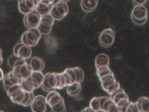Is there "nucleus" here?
I'll return each instance as SVG.
<instances>
[{
  "label": "nucleus",
  "mask_w": 149,
  "mask_h": 112,
  "mask_svg": "<svg viewBox=\"0 0 149 112\" xmlns=\"http://www.w3.org/2000/svg\"><path fill=\"white\" fill-rule=\"evenodd\" d=\"M89 107L95 112L98 111V110H100V106L99 97H93L90 100Z\"/></svg>",
  "instance_id": "nucleus-29"
},
{
  "label": "nucleus",
  "mask_w": 149,
  "mask_h": 112,
  "mask_svg": "<svg viewBox=\"0 0 149 112\" xmlns=\"http://www.w3.org/2000/svg\"><path fill=\"white\" fill-rule=\"evenodd\" d=\"M0 112H4V111H2V110H0Z\"/></svg>",
  "instance_id": "nucleus-40"
},
{
  "label": "nucleus",
  "mask_w": 149,
  "mask_h": 112,
  "mask_svg": "<svg viewBox=\"0 0 149 112\" xmlns=\"http://www.w3.org/2000/svg\"><path fill=\"white\" fill-rule=\"evenodd\" d=\"M21 81V79L15 72L10 71L6 75H4L2 79L3 86L5 90H6L12 86L20 84Z\"/></svg>",
  "instance_id": "nucleus-13"
},
{
  "label": "nucleus",
  "mask_w": 149,
  "mask_h": 112,
  "mask_svg": "<svg viewBox=\"0 0 149 112\" xmlns=\"http://www.w3.org/2000/svg\"><path fill=\"white\" fill-rule=\"evenodd\" d=\"M12 69L22 80L29 77L33 72L29 64L26 61L22 59H19L16 62Z\"/></svg>",
  "instance_id": "nucleus-5"
},
{
  "label": "nucleus",
  "mask_w": 149,
  "mask_h": 112,
  "mask_svg": "<svg viewBox=\"0 0 149 112\" xmlns=\"http://www.w3.org/2000/svg\"><path fill=\"white\" fill-rule=\"evenodd\" d=\"M120 88V84L119 82L116 80L114 83L110 85L106 89L105 92H107L109 95H112L113 93L117 91Z\"/></svg>",
  "instance_id": "nucleus-28"
},
{
  "label": "nucleus",
  "mask_w": 149,
  "mask_h": 112,
  "mask_svg": "<svg viewBox=\"0 0 149 112\" xmlns=\"http://www.w3.org/2000/svg\"><path fill=\"white\" fill-rule=\"evenodd\" d=\"M3 76H4L3 72V71L0 68V80H2V79H3Z\"/></svg>",
  "instance_id": "nucleus-36"
},
{
  "label": "nucleus",
  "mask_w": 149,
  "mask_h": 112,
  "mask_svg": "<svg viewBox=\"0 0 149 112\" xmlns=\"http://www.w3.org/2000/svg\"><path fill=\"white\" fill-rule=\"evenodd\" d=\"M41 16L34 10L30 13L24 15L23 23L28 29L37 28L41 19Z\"/></svg>",
  "instance_id": "nucleus-10"
},
{
  "label": "nucleus",
  "mask_w": 149,
  "mask_h": 112,
  "mask_svg": "<svg viewBox=\"0 0 149 112\" xmlns=\"http://www.w3.org/2000/svg\"><path fill=\"white\" fill-rule=\"evenodd\" d=\"M131 19L136 20H143L147 19V9L144 5L134 6L132 10Z\"/></svg>",
  "instance_id": "nucleus-17"
},
{
  "label": "nucleus",
  "mask_w": 149,
  "mask_h": 112,
  "mask_svg": "<svg viewBox=\"0 0 149 112\" xmlns=\"http://www.w3.org/2000/svg\"><path fill=\"white\" fill-rule=\"evenodd\" d=\"M54 22V19L50 14L41 16L40 23L37 29L41 34L48 35L51 33Z\"/></svg>",
  "instance_id": "nucleus-6"
},
{
  "label": "nucleus",
  "mask_w": 149,
  "mask_h": 112,
  "mask_svg": "<svg viewBox=\"0 0 149 112\" xmlns=\"http://www.w3.org/2000/svg\"><path fill=\"white\" fill-rule=\"evenodd\" d=\"M65 72H66L68 75L69 76L71 80V84L76 82V74L75 72V71L74 69V68H68L64 70ZM70 84V85H71Z\"/></svg>",
  "instance_id": "nucleus-31"
},
{
  "label": "nucleus",
  "mask_w": 149,
  "mask_h": 112,
  "mask_svg": "<svg viewBox=\"0 0 149 112\" xmlns=\"http://www.w3.org/2000/svg\"><path fill=\"white\" fill-rule=\"evenodd\" d=\"M80 112H95V111H94L90 107H86L83 110H81Z\"/></svg>",
  "instance_id": "nucleus-35"
},
{
  "label": "nucleus",
  "mask_w": 149,
  "mask_h": 112,
  "mask_svg": "<svg viewBox=\"0 0 149 112\" xmlns=\"http://www.w3.org/2000/svg\"><path fill=\"white\" fill-rule=\"evenodd\" d=\"M2 62H3V58H0V65H1Z\"/></svg>",
  "instance_id": "nucleus-38"
},
{
  "label": "nucleus",
  "mask_w": 149,
  "mask_h": 112,
  "mask_svg": "<svg viewBox=\"0 0 149 112\" xmlns=\"http://www.w3.org/2000/svg\"><path fill=\"white\" fill-rule=\"evenodd\" d=\"M136 103L140 112H149V100L147 97L141 96Z\"/></svg>",
  "instance_id": "nucleus-22"
},
{
  "label": "nucleus",
  "mask_w": 149,
  "mask_h": 112,
  "mask_svg": "<svg viewBox=\"0 0 149 112\" xmlns=\"http://www.w3.org/2000/svg\"><path fill=\"white\" fill-rule=\"evenodd\" d=\"M22 91V90L21 89L20 84L12 86L6 90V93L8 96L10 97V100L18 96Z\"/></svg>",
  "instance_id": "nucleus-23"
},
{
  "label": "nucleus",
  "mask_w": 149,
  "mask_h": 112,
  "mask_svg": "<svg viewBox=\"0 0 149 112\" xmlns=\"http://www.w3.org/2000/svg\"><path fill=\"white\" fill-rule=\"evenodd\" d=\"M112 73H113V72L112 71V70H111L109 66L101 67L96 69V74L99 79Z\"/></svg>",
  "instance_id": "nucleus-25"
},
{
  "label": "nucleus",
  "mask_w": 149,
  "mask_h": 112,
  "mask_svg": "<svg viewBox=\"0 0 149 112\" xmlns=\"http://www.w3.org/2000/svg\"><path fill=\"white\" fill-rule=\"evenodd\" d=\"M54 3V1L53 0L37 1V3L35 8V10L41 16H43L49 14L51 6Z\"/></svg>",
  "instance_id": "nucleus-15"
},
{
  "label": "nucleus",
  "mask_w": 149,
  "mask_h": 112,
  "mask_svg": "<svg viewBox=\"0 0 149 112\" xmlns=\"http://www.w3.org/2000/svg\"><path fill=\"white\" fill-rule=\"evenodd\" d=\"M47 105L45 97L42 95H37L34 97L30 107L33 112H45Z\"/></svg>",
  "instance_id": "nucleus-14"
},
{
  "label": "nucleus",
  "mask_w": 149,
  "mask_h": 112,
  "mask_svg": "<svg viewBox=\"0 0 149 112\" xmlns=\"http://www.w3.org/2000/svg\"><path fill=\"white\" fill-rule=\"evenodd\" d=\"M119 111L120 112H140V111L137 107L136 103L130 102V101L126 106L120 108Z\"/></svg>",
  "instance_id": "nucleus-24"
},
{
  "label": "nucleus",
  "mask_w": 149,
  "mask_h": 112,
  "mask_svg": "<svg viewBox=\"0 0 149 112\" xmlns=\"http://www.w3.org/2000/svg\"><path fill=\"white\" fill-rule=\"evenodd\" d=\"M98 3V1L95 0H83L80 2V5L82 10L84 12H90L93 11L96 8Z\"/></svg>",
  "instance_id": "nucleus-20"
},
{
  "label": "nucleus",
  "mask_w": 149,
  "mask_h": 112,
  "mask_svg": "<svg viewBox=\"0 0 149 112\" xmlns=\"http://www.w3.org/2000/svg\"><path fill=\"white\" fill-rule=\"evenodd\" d=\"M29 64L33 72H42L45 68L44 61L38 57H32Z\"/></svg>",
  "instance_id": "nucleus-18"
},
{
  "label": "nucleus",
  "mask_w": 149,
  "mask_h": 112,
  "mask_svg": "<svg viewBox=\"0 0 149 112\" xmlns=\"http://www.w3.org/2000/svg\"><path fill=\"white\" fill-rule=\"evenodd\" d=\"M147 1L144 0V1H137V0H134L132 1L133 4L134 5V6H140V5H144Z\"/></svg>",
  "instance_id": "nucleus-34"
},
{
  "label": "nucleus",
  "mask_w": 149,
  "mask_h": 112,
  "mask_svg": "<svg viewBox=\"0 0 149 112\" xmlns=\"http://www.w3.org/2000/svg\"><path fill=\"white\" fill-rule=\"evenodd\" d=\"M41 37L38 29H28L22 35L21 43L29 47H33L37 45Z\"/></svg>",
  "instance_id": "nucleus-4"
},
{
  "label": "nucleus",
  "mask_w": 149,
  "mask_h": 112,
  "mask_svg": "<svg viewBox=\"0 0 149 112\" xmlns=\"http://www.w3.org/2000/svg\"><path fill=\"white\" fill-rule=\"evenodd\" d=\"M44 90L49 92L57 89V77L56 72H48L44 75L41 84Z\"/></svg>",
  "instance_id": "nucleus-7"
},
{
  "label": "nucleus",
  "mask_w": 149,
  "mask_h": 112,
  "mask_svg": "<svg viewBox=\"0 0 149 112\" xmlns=\"http://www.w3.org/2000/svg\"><path fill=\"white\" fill-rule=\"evenodd\" d=\"M95 112H106V111H103V110H98V111H95Z\"/></svg>",
  "instance_id": "nucleus-39"
},
{
  "label": "nucleus",
  "mask_w": 149,
  "mask_h": 112,
  "mask_svg": "<svg viewBox=\"0 0 149 112\" xmlns=\"http://www.w3.org/2000/svg\"><path fill=\"white\" fill-rule=\"evenodd\" d=\"M67 2L65 1H58L52 4L49 14L54 20H61L68 15L69 7Z\"/></svg>",
  "instance_id": "nucleus-3"
},
{
  "label": "nucleus",
  "mask_w": 149,
  "mask_h": 112,
  "mask_svg": "<svg viewBox=\"0 0 149 112\" xmlns=\"http://www.w3.org/2000/svg\"><path fill=\"white\" fill-rule=\"evenodd\" d=\"M56 77H57V89H62L63 88L67 86L66 82L62 72L56 73Z\"/></svg>",
  "instance_id": "nucleus-27"
},
{
  "label": "nucleus",
  "mask_w": 149,
  "mask_h": 112,
  "mask_svg": "<svg viewBox=\"0 0 149 112\" xmlns=\"http://www.w3.org/2000/svg\"><path fill=\"white\" fill-rule=\"evenodd\" d=\"M2 58V51L0 48V58Z\"/></svg>",
  "instance_id": "nucleus-37"
},
{
  "label": "nucleus",
  "mask_w": 149,
  "mask_h": 112,
  "mask_svg": "<svg viewBox=\"0 0 149 112\" xmlns=\"http://www.w3.org/2000/svg\"><path fill=\"white\" fill-rule=\"evenodd\" d=\"M43 78L42 72H33L29 77L21 81L20 85L22 90L25 92H33L41 86Z\"/></svg>",
  "instance_id": "nucleus-1"
},
{
  "label": "nucleus",
  "mask_w": 149,
  "mask_h": 112,
  "mask_svg": "<svg viewBox=\"0 0 149 112\" xmlns=\"http://www.w3.org/2000/svg\"><path fill=\"white\" fill-rule=\"evenodd\" d=\"M35 96L33 92H25L24 98L20 105L27 107L31 105Z\"/></svg>",
  "instance_id": "nucleus-26"
},
{
  "label": "nucleus",
  "mask_w": 149,
  "mask_h": 112,
  "mask_svg": "<svg viewBox=\"0 0 149 112\" xmlns=\"http://www.w3.org/2000/svg\"><path fill=\"white\" fill-rule=\"evenodd\" d=\"M65 112H66V111H65Z\"/></svg>",
  "instance_id": "nucleus-41"
},
{
  "label": "nucleus",
  "mask_w": 149,
  "mask_h": 112,
  "mask_svg": "<svg viewBox=\"0 0 149 112\" xmlns=\"http://www.w3.org/2000/svg\"><path fill=\"white\" fill-rule=\"evenodd\" d=\"M20 58H19V57H16V55H15L14 54H12V55H10L8 60V64L9 65V66L10 68H11L12 69V68L13 67L14 65L16 63V62Z\"/></svg>",
  "instance_id": "nucleus-33"
},
{
  "label": "nucleus",
  "mask_w": 149,
  "mask_h": 112,
  "mask_svg": "<svg viewBox=\"0 0 149 112\" xmlns=\"http://www.w3.org/2000/svg\"><path fill=\"white\" fill-rule=\"evenodd\" d=\"M45 100L51 109V112H65L66 106L63 98L56 91L53 90L48 92Z\"/></svg>",
  "instance_id": "nucleus-2"
},
{
  "label": "nucleus",
  "mask_w": 149,
  "mask_h": 112,
  "mask_svg": "<svg viewBox=\"0 0 149 112\" xmlns=\"http://www.w3.org/2000/svg\"><path fill=\"white\" fill-rule=\"evenodd\" d=\"M37 1L21 0L18 1V9L20 13L24 15L35 10Z\"/></svg>",
  "instance_id": "nucleus-16"
},
{
  "label": "nucleus",
  "mask_w": 149,
  "mask_h": 112,
  "mask_svg": "<svg viewBox=\"0 0 149 112\" xmlns=\"http://www.w3.org/2000/svg\"><path fill=\"white\" fill-rule=\"evenodd\" d=\"M24 95H25V92L22 90L21 92V93L18 96H17L16 97L12 99L11 100L13 103L20 105L24 98Z\"/></svg>",
  "instance_id": "nucleus-32"
},
{
  "label": "nucleus",
  "mask_w": 149,
  "mask_h": 112,
  "mask_svg": "<svg viewBox=\"0 0 149 112\" xmlns=\"http://www.w3.org/2000/svg\"><path fill=\"white\" fill-rule=\"evenodd\" d=\"M67 93L71 97H76L79 95L81 90V84L78 82H74L66 87Z\"/></svg>",
  "instance_id": "nucleus-21"
},
{
  "label": "nucleus",
  "mask_w": 149,
  "mask_h": 112,
  "mask_svg": "<svg viewBox=\"0 0 149 112\" xmlns=\"http://www.w3.org/2000/svg\"><path fill=\"white\" fill-rule=\"evenodd\" d=\"M74 69L75 71L76 74V82H78L79 83H81L84 78V73L83 70L79 66H76L74 68Z\"/></svg>",
  "instance_id": "nucleus-30"
},
{
  "label": "nucleus",
  "mask_w": 149,
  "mask_h": 112,
  "mask_svg": "<svg viewBox=\"0 0 149 112\" xmlns=\"http://www.w3.org/2000/svg\"><path fill=\"white\" fill-rule=\"evenodd\" d=\"M115 41V33L113 30L111 29L104 30L99 36V42L101 46L108 48L111 47Z\"/></svg>",
  "instance_id": "nucleus-11"
},
{
  "label": "nucleus",
  "mask_w": 149,
  "mask_h": 112,
  "mask_svg": "<svg viewBox=\"0 0 149 112\" xmlns=\"http://www.w3.org/2000/svg\"><path fill=\"white\" fill-rule=\"evenodd\" d=\"M110 97L119 109L126 106L129 102L127 94L126 93L125 90L120 88L111 95Z\"/></svg>",
  "instance_id": "nucleus-8"
},
{
  "label": "nucleus",
  "mask_w": 149,
  "mask_h": 112,
  "mask_svg": "<svg viewBox=\"0 0 149 112\" xmlns=\"http://www.w3.org/2000/svg\"><path fill=\"white\" fill-rule=\"evenodd\" d=\"M98 97L100 110L106 112H119V107L115 104L110 97L100 96Z\"/></svg>",
  "instance_id": "nucleus-12"
},
{
  "label": "nucleus",
  "mask_w": 149,
  "mask_h": 112,
  "mask_svg": "<svg viewBox=\"0 0 149 112\" xmlns=\"http://www.w3.org/2000/svg\"><path fill=\"white\" fill-rule=\"evenodd\" d=\"M13 54L19 58L26 61L29 59L32 54L31 48L21 42L17 43L13 49Z\"/></svg>",
  "instance_id": "nucleus-9"
},
{
  "label": "nucleus",
  "mask_w": 149,
  "mask_h": 112,
  "mask_svg": "<svg viewBox=\"0 0 149 112\" xmlns=\"http://www.w3.org/2000/svg\"><path fill=\"white\" fill-rule=\"evenodd\" d=\"M109 58L108 55L104 53H101L98 54L95 58V66L96 69L109 66Z\"/></svg>",
  "instance_id": "nucleus-19"
}]
</instances>
